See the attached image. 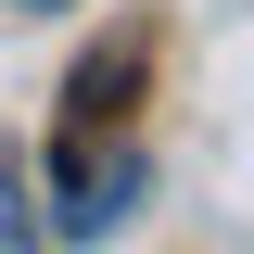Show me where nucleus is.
Wrapping results in <instances>:
<instances>
[{
  "label": "nucleus",
  "instance_id": "f03ea898",
  "mask_svg": "<svg viewBox=\"0 0 254 254\" xmlns=\"http://www.w3.org/2000/svg\"><path fill=\"white\" fill-rule=\"evenodd\" d=\"M38 242H51V216H38V165L0 153V254H38Z\"/></svg>",
  "mask_w": 254,
  "mask_h": 254
},
{
  "label": "nucleus",
  "instance_id": "f257e3e1",
  "mask_svg": "<svg viewBox=\"0 0 254 254\" xmlns=\"http://www.w3.org/2000/svg\"><path fill=\"white\" fill-rule=\"evenodd\" d=\"M64 165H76V190L51 203V229H64V242H89V229H115L127 203H140V153H64Z\"/></svg>",
  "mask_w": 254,
  "mask_h": 254
},
{
  "label": "nucleus",
  "instance_id": "7ed1b4c3",
  "mask_svg": "<svg viewBox=\"0 0 254 254\" xmlns=\"http://www.w3.org/2000/svg\"><path fill=\"white\" fill-rule=\"evenodd\" d=\"M13 13H64V0H13Z\"/></svg>",
  "mask_w": 254,
  "mask_h": 254
}]
</instances>
